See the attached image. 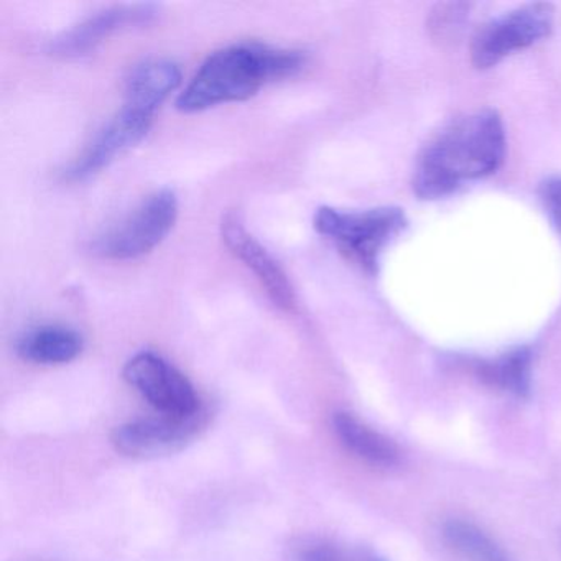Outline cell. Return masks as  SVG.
Returning <instances> with one entry per match:
<instances>
[{"instance_id":"6da1fadb","label":"cell","mask_w":561,"mask_h":561,"mask_svg":"<svg viewBox=\"0 0 561 561\" xmlns=\"http://www.w3.org/2000/svg\"><path fill=\"white\" fill-rule=\"evenodd\" d=\"M504 123L495 111L456 117L432 137L416 160L413 192L438 199L474 180L485 179L504 162Z\"/></svg>"},{"instance_id":"7a4b0ae2","label":"cell","mask_w":561,"mask_h":561,"mask_svg":"<svg viewBox=\"0 0 561 561\" xmlns=\"http://www.w3.org/2000/svg\"><path fill=\"white\" fill-rule=\"evenodd\" d=\"M304 64L300 51L257 44L231 45L206 58L180 93L176 110L199 113L219 104L249 100L267 81L291 77Z\"/></svg>"},{"instance_id":"3957f363","label":"cell","mask_w":561,"mask_h":561,"mask_svg":"<svg viewBox=\"0 0 561 561\" xmlns=\"http://www.w3.org/2000/svg\"><path fill=\"white\" fill-rule=\"evenodd\" d=\"M313 222L321 236L331 239L367 272L377 271L383 249L407 228L403 209L393 206L364 211H341L323 206Z\"/></svg>"},{"instance_id":"277c9868","label":"cell","mask_w":561,"mask_h":561,"mask_svg":"<svg viewBox=\"0 0 561 561\" xmlns=\"http://www.w3.org/2000/svg\"><path fill=\"white\" fill-rule=\"evenodd\" d=\"M553 25V5L545 2L520 5L492 19L472 35L469 47L472 67L478 70L495 67L511 55L550 37Z\"/></svg>"},{"instance_id":"5b68a950","label":"cell","mask_w":561,"mask_h":561,"mask_svg":"<svg viewBox=\"0 0 561 561\" xmlns=\"http://www.w3.org/2000/svg\"><path fill=\"white\" fill-rule=\"evenodd\" d=\"M179 216V198L165 188L144 199L126 219L94 242V252L113 261L142 257L169 236Z\"/></svg>"},{"instance_id":"8992f818","label":"cell","mask_w":561,"mask_h":561,"mask_svg":"<svg viewBox=\"0 0 561 561\" xmlns=\"http://www.w3.org/2000/svg\"><path fill=\"white\" fill-rule=\"evenodd\" d=\"M124 379L160 415L192 416L205 409L188 377L159 354H136L124 367Z\"/></svg>"},{"instance_id":"52a82bcc","label":"cell","mask_w":561,"mask_h":561,"mask_svg":"<svg viewBox=\"0 0 561 561\" xmlns=\"http://www.w3.org/2000/svg\"><path fill=\"white\" fill-rule=\"evenodd\" d=\"M208 422V409L192 416L159 413V416L130 420L116 426L111 442L121 455L129 458H157L185 448L193 439L198 438Z\"/></svg>"},{"instance_id":"ba28073f","label":"cell","mask_w":561,"mask_h":561,"mask_svg":"<svg viewBox=\"0 0 561 561\" xmlns=\"http://www.w3.org/2000/svg\"><path fill=\"white\" fill-rule=\"evenodd\" d=\"M152 121V114L124 104L121 113H117V116L94 137L83 156L78 157L65 170V180L81 182V180L90 179L94 173L101 172L121 153L136 147L149 133Z\"/></svg>"},{"instance_id":"9c48e42d","label":"cell","mask_w":561,"mask_h":561,"mask_svg":"<svg viewBox=\"0 0 561 561\" xmlns=\"http://www.w3.org/2000/svg\"><path fill=\"white\" fill-rule=\"evenodd\" d=\"M221 234L229 251L239 261L244 262L245 267L254 272L272 301L282 310L294 311L297 308V298H295L294 287H291L287 274L280 264L268 254L267 249L261 242L255 241L254 236L249 234L241 216L228 213L222 219Z\"/></svg>"},{"instance_id":"30bf717a","label":"cell","mask_w":561,"mask_h":561,"mask_svg":"<svg viewBox=\"0 0 561 561\" xmlns=\"http://www.w3.org/2000/svg\"><path fill=\"white\" fill-rule=\"evenodd\" d=\"M159 8L153 4L116 5L81 22L71 31L55 38L48 50L60 57H83L93 51L104 38L123 28L147 25L156 21Z\"/></svg>"},{"instance_id":"8fae6325","label":"cell","mask_w":561,"mask_h":561,"mask_svg":"<svg viewBox=\"0 0 561 561\" xmlns=\"http://www.w3.org/2000/svg\"><path fill=\"white\" fill-rule=\"evenodd\" d=\"M333 428L341 445L366 465L376 466V468H392L399 465L400 449L397 443L354 416L353 413H334Z\"/></svg>"},{"instance_id":"7c38bea8","label":"cell","mask_w":561,"mask_h":561,"mask_svg":"<svg viewBox=\"0 0 561 561\" xmlns=\"http://www.w3.org/2000/svg\"><path fill=\"white\" fill-rule=\"evenodd\" d=\"M182 83V71L173 61L153 60L140 65L127 80L126 103L156 116L167 98Z\"/></svg>"},{"instance_id":"4fadbf2b","label":"cell","mask_w":561,"mask_h":561,"mask_svg":"<svg viewBox=\"0 0 561 561\" xmlns=\"http://www.w3.org/2000/svg\"><path fill=\"white\" fill-rule=\"evenodd\" d=\"M83 351V337L67 327L35 328L19 340L18 353L22 359L41 366H58L77 359Z\"/></svg>"},{"instance_id":"5bb4252c","label":"cell","mask_w":561,"mask_h":561,"mask_svg":"<svg viewBox=\"0 0 561 561\" xmlns=\"http://www.w3.org/2000/svg\"><path fill=\"white\" fill-rule=\"evenodd\" d=\"M474 374L489 387L515 397H527L531 386V353L527 347L508 351L474 364Z\"/></svg>"},{"instance_id":"9a60e30c","label":"cell","mask_w":561,"mask_h":561,"mask_svg":"<svg viewBox=\"0 0 561 561\" xmlns=\"http://www.w3.org/2000/svg\"><path fill=\"white\" fill-rule=\"evenodd\" d=\"M446 545L466 561H508L505 551L484 530L465 520H449L443 527Z\"/></svg>"},{"instance_id":"2e32d148","label":"cell","mask_w":561,"mask_h":561,"mask_svg":"<svg viewBox=\"0 0 561 561\" xmlns=\"http://www.w3.org/2000/svg\"><path fill=\"white\" fill-rule=\"evenodd\" d=\"M294 561H386L376 551L333 540H304L294 548Z\"/></svg>"},{"instance_id":"e0dca14e","label":"cell","mask_w":561,"mask_h":561,"mask_svg":"<svg viewBox=\"0 0 561 561\" xmlns=\"http://www.w3.org/2000/svg\"><path fill=\"white\" fill-rule=\"evenodd\" d=\"M468 12L469 5L466 4H439L430 18V31L433 37L442 41L455 37L461 31Z\"/></svg>"},{"instance_id":"ac0fdd59","label":"cell","mask_w":561,"mask_h":561,"mask_svg":"<svg viewBox=\"0 0 561 561\" xmlns=\"http://www.w3.org/2000/svg\"><path fill=\"white\" fill-rule=\"evenodd\" d=\"M540 198L551 222L561 234V176H551L541 183Z\"/></svg>"}]
</instances>
